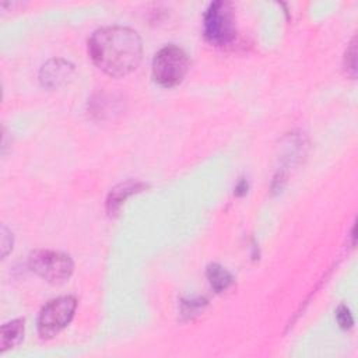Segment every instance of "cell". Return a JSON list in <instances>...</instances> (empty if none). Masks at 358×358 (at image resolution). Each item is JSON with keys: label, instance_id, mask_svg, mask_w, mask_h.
<instances>
[{"label": "cell", "instance_id": "6da1fadb", "mask_svg": "<svg viewBox=\"0 0 358 358\" xmlns=\"http://www.w3.org/2000/svg\"><path fill=\"white\" fill-rule=\"evenodd\" d=\"M88 53L94 64L103 73L123 77L140 64L143 45L138 34L131 28L103 27L91 35Z\"/></svg>", "mask_w": 358, "mask_h": 358}, {"label": "cell", "instance_id": "7a4b0ae2", "mask_svg": "<svg viewBox=\"0 0 358 358\" xmlns=\"http://www.w3.org/2000/svg\"><path fill=\"white\" fill-rule=\"evenodd\" d=\"M189 69V57L183 49L166 45L152 59V77L162 87H175L182 83Z\"/></svg>", "mask_w": 358, "mask_h": 358}, {"label": "cell", "instance_id": "3957f363", "mask_svg": "<svg viewBox=\"0 0 358 358\" xmlns=\"http://www.w3.org/2000/svg\"><path fill=\"white\" fill-rule=\"evenodd\" d=\"M204 36L208 42L224 46L236 36V25L232 6L227 1H214L204 14Z\"/></svg>", "mask_w": 358, "mask_h": 358}, {"label": "cell", "instance_id": "277c9868", "mask_svg": "<svg viewBox=\"0 0 358 358\" xmlns=\"http://www.w3.org/2000/svg\"><path fill=\"white\" fill-rule=\"evenodd\" d=\"M77 308L74 296L64 295L49 301L38 316V333L42 338H52L73 319Z\"/></svg>", "mask_w": 358, "mask_h": 358}, {"label": "cell", "instance_id": "5b68a950", "mask_svg": "<svg viewBox=\"0 0 358 358\" xmlns=\"http://www.w3.org/2000/svg\"><path fill=\"white\" fill-rule=\"evenodd\" d=\"M28 264L34 273L52 284L66 281L73 273L70 256L55 250H34L28 257Z\"/></svg>", "mask_w": 358, "mask_h": 358}, {"label": "cell", "instance_id": "8992f818", "mask_svg": "<svg viewBox=\"0 0 358 358\" xmlns=\"http://www.w3.org/2000/svg\"><path fill=\"white\" fill-rule=\"evenodd\" d=\"M74 66L62 59H52L45 63L39 73L41 84L46 88H59L73 76Z\"/></svg>", "mask_w": 358, "mask_h": 358}, {"label": "cell", "instance_id": "52a82bcc", "mask_svg": "<svg viewBox=\"0 0 358 358\" xmlns=\"http://www.w3.org/2000/svg\"><path fill=\"white\" fill-rule=\"evenodd\" d=\"M143 189H145V185L141 182H133V180H127L124 183L117 185L116 187H113L106 199V211L109 215H116L117 211L120 210L122 204L124 203V200L127 197H130L131 194L141 192Z\"/></svg>", "mask_w": 358, "mask_h": 358}, {"label": "cell", "instance_id": "ba28073f", "mask_svg": "<svg viewBox=\"0 0 358 358\" xmlns=\"http://www.w3.org/2000/svg\"><path fill=\"white\" fill-rule=\"evenodd\" d=\"M0 351L4 352L8 348H13L21 343L24 338V320L22 319H14L6 324L1 326V334H0Z\"/></svg>", "mask_w": 358, "mask_h": 358}, {"label": "cell", "instance_id": "9c48e42d", "mask_svg": "<svg viewBox=\"0 0 358 358\" xmlns=\"http://www.w3.org/2000/svg\"><path fill=\"white\" fill-rule=\"evenodd\" d=\"M207 278H208V282L210 285L217 291V292H221L224 291L225 288L229 287V284L232 282V275L220 264L214 263V264H210L207 267Z\"/></svg>", "mask_w": 358, "mask_h": 358}, {"label": "cell", "instance_id": "30bf717a", "mask_svg": "<svg viewBox=\"0 0 358 358\" xmlns=\"http://www.w3.org/2000/svg\"><path fill=\"white\" fill-rule=\"evenodd\" d=\"M344 69L348 76L355 77L357 74V50H355V38L351 41L350 46L344 55Z\"/></svg>", "mask_w": 358, "mask_h": 358}, {"label": "cell", "instance_id": "8fae6325", "mask_svg": "<svg viewBox=\"0 0 358 358\" xmlns=\"http://www.w3.org/2000/svg\"><path fill=\"white\" fill-rule=\"evenodd\" d=\"M336 319L340 324L341 329H351L352 324H354V319H352V315L350 312V309L345 306V305H340L336 310Z\"/></svg>", "mask_w": 358, "mask_h": 358}, {"label": "cell", "instance_id": "7c38bea8", "mask_svg": "<svg viewBox=\"0 0 358 358\" xmlns=\"http://www.w3.org/2000/svg\"><path fill=\"white\" fill-rule=\"evenodd\" d=\"M11 245H13V238H11L8 229L3 225V227H1V256H3V257H4V256L8 253V250L13 248Z\"/></svg>", "mask_w": 358, "mask_h": 358}, {"label": "cell", "instance_id": "4fadbf2b", "mask_svg": "<svg viewBox=\"0 0 358 358\" xmlns=\"http://www.w3.org/2000/svg\"><path fill=\"white\" fill-rule=\"evenodd\" d=\"M246 189H248V183H246V180H242V182L236 186L235 193H236L238 196H242V194H245V193H246Z\"/></svg>", "mask_w": 358, "mask_h": 358}]
</instances>
